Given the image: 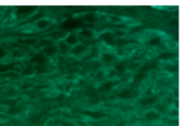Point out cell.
<instances>
[{
  "mask_svg": "<svg viewBox=\"0 0 183 126\" xmlns=\"http://www.w3.org/2000/svg\"><path fill=\"white\" fill-rule=\"evenodd\" d=\"M101 39L102 41H104L106 44L108 45H115L116 44V38H115V34L112 32H109V31H106V32H104L101 34Z\"/></svg>",
  "mask_w": 183,
  "mask_h": 126,
  "instance_id": "cell-1",
  "label": "cell"
},
{
  "mask_svg": "<svg viewBox=\"0 0 183 126\" xmlns=\"http://www.w3.org/2000/svg\"><path fill=\"white\" fill-rule=\"evenodd\" d=\"M145 118L147 121H150V122H154V121L159 120L161 118V114H159V111H155V110H150L145 114Z\"/></svg>",
  "mask_w": 183,
  "mask_h": 126,
  "instance_id": "cell-2",
  "label": "cell"
},
{
  "mask_svg": "<svg viewBox=\"0 0 183 126\" xmlns=\"http://www.w3.org/2000/svg\"><path fill=\"white\" fill-rule=\"evenodd\" d=\"M64 43H65L68 46H72V47H74L75 45H77V44H78V39H77V36L75 34H73V33H70L69 35H66V36H65Z\"/></svg>",
  "mask_w": 183,
  "mask_h": 126,
  "instance_id": "cell-3",
  "label": "cell"
},
{
  "mask_svg": "<svg viewBox=\"0 0 183 126\" xmlns=\"http://www.w3.org/2000/svg\"><path fill=\"white\" fill-rule=\"evenodd\" d=\"M31 61L37 63V64H44V63L47 62V58H46V56H44L43 54H37L32 57Z\"/></svg>",
  "mask_w": 183,
  "mask_h": 126,
  "instance_id": "cell-4",
  "label": "cell"
},
{
  "mask_svg": "<svg viewBox=\"0 0 183 126\" xmlns=\"http://www.w3.org/2000/svg\"><path fill=\"white\" fill-rule=\"evenodd\" d=\"M82 114L90 117V118L94 119V120H98V119H102L105 117V114L103 112H98V111H82Z\"/></svg>",
  "mask_w": 183,
  "mask_h": 126,
  "instance_id": "cell-5",
  "label": "cell"
},
{
  "mask_svg": "<svg viewBox=\"0 0 183 126\" xmlns=\"http://www.w3.org/2000/svg\"><path fill=\"white\" fill-rule=\"evenodd\" d=\"M87 50V46L84 44H77L73 47V49L71 50V52L73 55H82Z\"/></svg>",
  "mask_w": 183,
  "mask_h": 126,
  "instance_id": "cell-6",
  "label": "cell"
},
{
  "mask_svg": "<svg viewBox=\"0 0 183 126\" xmlns=\"http://www.w3.org/2000/svg\"><path fill=\"white\" fill-rule=\"evenodd\" d=\"M44 56H54V55H56L58 52V47L55 45H51V46H47V47H44Z\"/></svg>",
  "mask_w": 183,
  "mask_h": 126,
  "instance_id": "cell-7",
  "label": "cell"
},
{
  "mask_svg": "<svg viewBox=\"0 0 183 126\" xmlns=\"http://www.w3.org/2000/svg\"><path fill=\"white\" fill-rule=\"evenodd\" d=\"M51 20L47 18H43V19H39L37 22V24H35V26H37V28H39V29L43 30V29H46V28L51 25Z\"/></svg>",
  "mask_w": 183,
  "mask_h": 126,
  "instance_id": "cell-8",
  "label": "cell"
},
{
  "mask_svg": "<svg viewBox=\"0 0 183 126\" xmlns=\"http://www.w3.org/2000/svg\"><path fill=\"white\" fill-rule=\"evenodd\" d=\"M157 102V96H148V97H145V98L140 99V105L143 106H148V105H152L154 103Z\"/></svg>",
  "mask_w": 183,
  "mask_h": 126,
  "instance_id": "cell-9",
  "label": "cell"
},
{
  "mask_svg": "<svg viewBox=\"0 0 183 126\" xmlns=\"http://www.w3.org/2000/svg\"><path fill=\"white\" fill-rule=\"evenodd\" d=\"M102 60H103V62L109 64V63H112V62L115 61V56L112 54H109V52H104L102 55Z\"/></svg>",
  "mask_w": 183,
  "mask_h": 126,
  "instance_id": "cell-10",
  "label": "cell"
},
{
  "mask_svg": "<svg viewBox=\"0 0 183 126\" xmlns=\"http://www.w3.org/2000/svg\"><path fill=\"white\" fill-rule=\"evenodd\" d=\"M135 96V94L132 90H124V91H122L121 93L119 94V97L121 98H125V99H129V98H132V97Z\"/></svg>",
  "mask_w": 183,
  "mask_h": 126,
  "instance_id": "cell-11",
  "label": "cell"
},
{
  "mask_svg": "<svg viewBox=\"0 0 183 126\" xmlns=\"http://www.w3.org/2000/svg\"><path fill=\"white\" fill-rule=\"evenodd\" d=\"M125 68H126V67H125V63H124V62H122V61L117 62V63H116V65H115V70L117 71L120 75H121V74H123V73L125 72Z\"/></svg>",
  "mask_w": 183,
  "mask_h": 126,
  "instance_id": "cell-12",
  "label": "cell"
},
{
  "mask_svg": "<svg viewBox=\"0 0 183 126\" xmlns=\"http://www.w3.org/2000/svg\"><path fill=\"white\" fill-rule=\"evenodd\" d=\"M31 10H35V7H32V8H30V7H19L17 10H16V14L17 15H21V14H25L27 13V12H30Z\"/></svg>",
  "mask_w": 183,
  "mask_h": 126,
  "instance_id": "cell-13",
  "label": "cell"
},
{
  "mask_svg": "<svg viewBox=\"0 0 183 126\" xmlns=\"http://www.w3.org/2000/svg\"><path fill=\"white\" fill-rule=\"evenodd\" d=\"M58 47V51H60V52H62V54H64V52H68L70 49V46H68L65 43H64V41H61V42H59V45L57 46Z\"/></svg>",
  "mask_w": 183,
  "mask_h": 126,
  "instance_id": "cell-14",
  "label": "cell"
},
{
  "mask_svg": "<svg viewBox=\"0 0 183 126\" xmlns=\"http://www.w3.org/2000/svg\"><path fill=\"white\" fill-rule=\"evenodd\" d=\"M14 67H15V64H13V63H9V64H2V65H0V73L9 72V71L13 70Z\"/></svg>",
  "mask_w": 183,
  "mask_h": 126,
  "instance_id": "cell-15",
  "label": "cell"
},
{
  "mask_svg": "<svg viewBox=\"0 0 183 126\" xmlns=\"http://www.w3.org/2000/svg\"><path fill=\"white\" fill-rule=\"evenodd\" d=\"M114 84L115 83L112 82V81H107V82H105L102 86V88H101V91H103V92H108V91H110L112 88H114Z\"/></svg>",
  "mask_w": 183,
  "mask_h": 126,
  "instance_id": "cell-16",
  "label": "cell"
},
{
  "mask_svg": "<svg viewBox=\"0 0 183 126\" xmlns=\"http://www.w3.org/2000/svg\"><path fill=\"white\" fill-rule=\"evenodd\" d=\"M49 36L54 40H61V39L64 38V33L62 31H55V32L51 33Z\"/></svg>",
  "mask_w": 183,
  "mask_h": 126,
  "instance_id": "cell-17",
  "label": "cell"
},
{
  "mask_svg": "<svg viewBox=\"0 0 183 126\" xmlns=\"http://www.w3.org/2000/svg\"><path fill=\"white\" fill-rule=\"evenodd\" d=\"M149 44L150 45H153V46H157V45H161L162 44V39L159 38V36H153L149 40Z\"/></svg>",
  "mask_w": 183,
  "mask_h": 126,
  "instance_id": "cell-18",
  "label": "cell"
},
{
  "mask_svg": "<svg viewBox=\"0 0 183 126\" xmlns=\"http://www.w3.org/2000/svg\"><path fill=\"white\" fill-rule=\"evenodd\" d=\"M175 57V54L173 52H164V54L159 55V59L161 60H170Z\"/></svg>",
  "mask_w": 183,
  "mask_h": 126,
  "instance_id": "cell-19",
  "label": "cell"
},
{
  "mask_svg": "<svg viewBox=\"0 0 183 126\" xmlns=\"http://www.w3.org/2000/svg\"><path fill=\"white\" fill-rule=\"evenodd\" d=\"M18 42L24 45H33L37 43V40L35 39H26V40H19Z\"/></svg>",
  "mask_w": 183,
  "mask_h": 126,
  "instance_id": "cell-20",
  "label": "cell"
},
{
  "mask_svg": "<svg viewBox=\"0 0 183 126\" xmlns=\"http://www.w3.org/2000/svg\"><path fill=\"white\" fill-rule=\"evenodd\" d=\"M80 34H82V36H85V38H88V39L92 38L93 36V32L89 29H82V31H80Z\"/></svg>",
  "mask_w": 183,
  "mask_h": 126,
  "instance_id": "cell-21",
  "label": "cell"
},
{
  "mask_svg": "<svg viewBox=\"0 0 183 126\" xmlns=\"http://www.w3.org/2000/svg\"><path fill=\"white\" fill-rule=\"evenodd\" d=\"M76 20H73V19H70L68 22H65L63 24V27L64 28H72V27H76L77 24H76Z\"/></svg>",
  "mask_w": 183,
  "mask_h": 126,
  "instance_id": "cell-22",
  "label": "cell"
},
{
  "mask_svg": "<svg viewBox=\"0 0 183 126\" xmlns=\"http://www.w3.org/2000/svg\"><path fill=\"white\" fill-rule=\"evenodd\" d=\"M21 111V109L19 107H16V106H12V107H10V109H9L8 112L10 113V114H18L19 112Z\"/></svg>",
  "mask_w": 183,
  "mask_h": 126,
  "instance_id": "cell-23",
  "label": "cell"
},
{
  "mask_svg": "<svg viewBox=\"0 0 183 126\" xmlns=\"http://www.w3.org/2000/svg\"><path fill=\"white\" fill-rule=\"evenodd\" d=\"M35 72L39 73V74H43V73L46 72V67L44 66V64H37L35 68Z\"/></svg>",
  "mask_w": 183,
  "mask_h": 126,
  "instance_id": "cell-24",
  "label": "cell"
},
{
  "mask_svg": "<svg viewBox=\"0 0 183 126\" xmlns=\"http://www.w3.org/2000/svg\"><path fill=\"white\" fill-rule=\"evenodd\" d=\"M33 73H35V68L32 66H27L26 68L23 71V74H24L25 76H30V75H32Z\"/></svg>",
  "mask_w": 183,
  "mask_h": 126,
  "instance_id": "cell-25",
  "label": "cell"
},
{
  "mask_svg": "<svg viewBox=\"0 0 183 126\" xmlns=\"http://www.w3.org/2000/svg\"><path fill=\"white\" fill-rule=\"evenodd\" d=\"M86 19H87L88 22L94 23L96 20V16L94 15V14H88L87 16H86Z\"/></svg>",
  "mask_w": 183,
  "mask_h": 126,
  "instance_id": "cell-26",
  "label": "cell"
},
{
  "mask_svg": "<svg viewBox=\"0 0 183 126\" xmlns=\"http://www.w3.org/2000/svg\"><path fill=\"white\" fill-rule=\"evenodd\" d=\"M32 118H35V119H31V122H37V121H40L41 120V114H35Z\"/></svg>",
  "mask_w": 183,
  "mask_h": 126,
  "instance_id": "cell-27",
  "label": "cell"
},
{
  "mask_svg": "<svg viewBox=\"0 0 183 126\" xmlns=\"http://www.w3.org/2000/svg\"><path fill=\"white\" fill-rule=\"evenodd\" d=\"M13 56H15V57H23L24 55L21 54V51H18V50H14L13 51Z\"/></svg>",
  "mask_w": 183,
  "mask_h": 126,
  "instance_id": "cell-28",
  "label": "cell"
},
{
  "mask_svg": "<svg viewBox=\"0 0 183 126\" xmlns=\"http://www.w3.org/2000/svg\"><path fill=\"white\" fill-rule=\"evenodd\" d=\"M103 77H104V73L103 72L98 73V76H96V80H101Z\"/></svg>",
  "mask_w": 183,
  "mask_h": 126,
  "instance_id": "cell-29",
  "label": "cell"
},
{
  "mask_svg": "<svg viewBox=\"0 0 183 126\" xmlns=\"http://www.w3.org/2000/svg\"><path fill=\"white\" fill-rule=\"evenodd\" d=\"M7 55V52H5V50L3 48H0V58H3V57Z\"/></svg>",
  "mask_w": 183,
  "mask_h": 126,
  "instance_id": "cell-30",
  "label": "cell"
},
{
  "mask_svg": "<svg viewBox=\"0 0 183 126\" xmlns=\"http://www.w3.org/2000/svg\"><path fill=\"white\" fill-rule=\"evenodd\" d=\"M62 126H74V125H72V124H70V123H63Z\"/></svg>",
  "mask_w": 183,
  "mask_h": 126,
  "instance_id": "cell-31",
  "label": "cell"
},
{
  "mask_svg": "<svg viewBox=\"0 0 183 126\" xmlns=\"http://www.w3.org/2000/svg\"><path fill=\"white\" fill-rule=\"evenodd\" d=\"M96 126H104V125H96Z\"/></svg>",
  "mask_w": 183,
  "mask_h": 126,
  "instance_id": "cell-32",
  "label": "cell"
},
{
  "mask_svg": "<svg viewBox=\"0 0 183 126\" xmlns=\"http://www.w3.org/2000/svg\"><path fill=\"white\" fill-rule=\"evenodd\" d=\"M0 17H1V14H0Z\"/></svg>",
  "mask_w": 183,
  "mask_h": 126,
  "instance_id": "cell-33",
  "label": "cell"
}]
</instances>
